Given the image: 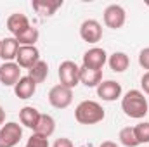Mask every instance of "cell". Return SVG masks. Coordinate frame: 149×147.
I'll return each mask as SVG.
<instances>
[{"mask_svg": "<svg viewBox=\"0 0 149 147\" xmlns=\"http://www.w3.org/2000/svg\"><path fill=\"white\" fill-rule=\"evenodd\" d=\"M121 109L128 118L141 119L148 114V99L144 97V94L141 90H128L125 94V97L121 99Z\"/></svg>", "mask_w": 149, "mask_h": 147, "instance_id": "cell-1", "label": "cell"}, {"mask_svg": "<svg viewBox=\"0 0 149 147\" xmlns=\"http://www.w3.org/2000/svg\"><path fill=\"white\" fill-rule=\"evenodd\" d=\"M106 112L102 106L95 101H81L76 109H74V118L80 125H95L104 119Z\"/></svg>", "mask_w": 149, "mask_h": 147, "instance_id": "cell-2", "label": "cell"}, {"mask_svg": "<svg viewBox=\"0 0 149 147\" xmlns=\"http://www.w3.org/2000/svg\"><path fill=\"white\" fill-rule=\"evenodd\" d=\"M23 139V126L16 121H9L0 126V147H14Z\"/></svg>", "mask_w": 149, "mask_h": 147, "instance_id": "cell-3", "label": "cell"}, {"mask_svg": "<svg viewBox=\"0 0 149 147\" xmlns=\"http://www.w3.org/2000/svg\"><path fill=\"white\" fill-rule=\"evenodd\" d=\"M49 102L56 109H66L73 102V90L64 85H54L49 92Z\"/></svg>", "mask_w": 149, "mask_h": 147, "instance_id": "cell-4", "label": "cell"}, {"mask_svg": "<svg viewBox=\"0 0 149 147\" xmlns=\"http://www.w3.org/2000/svg\"><path fill=\"white\" fill-rule=\"evenodd\" d=\"M57 74H59L61 85H64V87H68V88H71V90L80 83V68L76 66V62H73V61H64V62H61Z\"/></svg>", "mask_w": 149, "mask_h": 147, "instance_id": "cell-5", "label": "cell"}, {"mask_svg": "<svg viewBox=\"0 0 149 147\" xmlns=\"http://www.w3.org/2000/svg\"><path fill=\"white\" fill-rule=\"evenodd\" d=\"M127 21V12L121 5L111 3L104 9V24L111 30H120Z\"/></svg>", "mask_w": 149, "mask_h": 147, "instance_id": "cell-6", "label": "cell"}, {"mask_svg": "<svg viewBox=\"0 0 149 147\" xmlns=\"http://www.w3.org/2000/svg\"><path fill=\"white\" fill-rule=\"evenodd\" d=\"M40 61V52L35 45H21L16 55V64L19 68L30 69Z\"/></svg>", "mask_w": 149, "mask_h": 147, "instance_id": "cell-7", "label": "cell"}, {"mask_svg": "<svg viewBox=\"0 0 149 147\" xmlns=\"http://www.w3.org/2000/svg\"><path fill=\"white\" fill-rule=\"evenodd\" d=\"M106 62H108V54L101 47H92L83 54V68L101 71Z\"/></svg>", "mask_w": 149, "mask_h": 147, "instance_id": "cell-8", "label": "cell"}, {"mask_svg": "<svg viewBox=\"0 0 149 147\" xmlns=\"http://www.w3.org/2000/svg\"><path fill=\"white\" fill-rule=\"evenodd\" d=\"M80 37L83 42L88 43H97L102 38V26L95 19H85L80 26Z\"/></svg>", "mask_w": 149, "mask_h": 147, "instance_id": "cell-9", "label": "cell"}, {"mask_svg": "<svg viewBox=\"0 0 149 147\" xmlns=\"http://www.w3.org/2000/svg\"><path fill=\"white\" fill-rule=\"evenodd\" d=\"M97 95L106 102H113L121 97V85L114 80H104L97 87Z\"/></svg>", "mask_w": 149, "mask_h": 147, "instance_id": "cell-10", "label": "cell"}, {"mask_svg": "<svg viewBox=\"0 0 149 147\" xmlns=\"http://www.w3.org/2000/svg\"><path fill=\"white\" fill-rule=\"evenodd\" d=\"M21 80V68L16 62H3L0 66V83L5 87H14Z\"/></svg>", "mask_w": 149, "mask_h": 147, "instance_id": "cell-11", "label": "cell"}, {"mask_svg": "<svg viewBox=\"0 0 149 147\" xmlns=\"http://www.w3.org/2000/svg\"><path fill=\"white\" fill-rule=\"evenodd\" d=\"M30 26H31V24H30V19H28L24 14H21V12H14V14H10L9 19H7V30L14 35V38L19 37L21 33H24Z\"/></svg>", "mask_w": 149, "mask_h": 147, "instance_id": "cell-12", "label": "cell"}, {"mask_svg": "<svg viewBox=\"0 0 149 147\" xmlns=\"http://www.w3.org/2000/svg\"><path fill=\"white\" fill-rule=\"evenodd\" d=\"M37 92V83L30 78V76H21V80L14 85V94L16 97L26 101V99H31Z\"/></svg>", "mask_w": 149, "mask_h": 147, "instance_id": "cell-13", "label": "cell"}, {"mask_svg": "<svg viewBox=\"0 0 149 147\" xmlns=\"http://www.w3.org/2000/svg\"><path fill=\"white\" fill-rule=\"evenodd\" d=\"M19 42L14 37L3 38L2 40V45H0V57L3 59V62H12L17 55V50H19Z\"/></svg>", "mask_w": 149, "mask_h": 147, "instance_id": "cell-14", "label": "cell"}, {"mask_svg": "<svg viewBox=\"0 0 149 147\" xmlns=\"http://www.w3.org/2000/svg\"><path fill=\"white\" fill-rule=\"evenodd\" d=\"M40 114H42V112H40L37 107H33V106H24L23 109L19 111V121H21L23 126L35 130L37 125H38V119H40Z\"/></svg>", "mask_w": 149, "mask_h": 147, "instance_id": "cell-15", "label": "cell"}, {"mask_svg": "<svg viewBox=\"0 0 149 147\" xmlns=\"http://www.w3.org/2000/svg\"><path fill=\"white\" fill-rule=\"evenodd\" d=\"M63 5V0H33L31 7L37 10L40 16H54L56 10Z\"/></svg>", "mask_w": 149, "mask_h": 147, "instance_id": "cell-16", "label": "cell"}, {"mask_svg": "<svg viewBox=\"0 0 149 147\" xmlns=\"http://www.w3.org/2000/svg\"><path fill=\"white\" fill-rule=\"evenodd\" d=\"M102 81V71L97 69H88V68H80V83H83L85 87L92 88V87H99V83Z\"/></svg>", "mask_w": 149, "mask_h": 147, "instance_id": "cell-17", "label": "cell"}, {"mask_svg": "<svg viewBox=\"0 0 149 147\" xmlns=\"http://www.w3.org/2000/svg\"><path fill=\"white\" fill-rule=\"evenodd\" d=\"M108 64L114 73H123L130 66V57L125 52H114L108 57Z\"/></svg>", "mask_w": 149, "mask_h": 147, "instance_id": "cell-18", "label": "cell"}, {"mask_svg": "<svg viewBox=\"0 0 149 147\" xmlns=\"http://www.w3.org/2000/svg\"><path fill=\"white\" fill-rule=\"evenodd\" d=\"M56 132V121L50 114H40V119H38L37 128L33 130V133H38L42 137H50L52 133Z\"/></svg>", "mask_w": 149, "mask_h": 147, "instance_id": "cell-19", "label": "cell"}, {"mask_svg": "<svg viewBox=\"0 0 149 147\" xmlns=\"http://www.w3.org/2000/svg\"><path fill=\"white\" fill-rule=\"evenodd\" d=\"M28 76H30L37 85L38 83H43V81L47 80V76H49V64H47L45 61L40 59L33 68L28 69Z\"/></svg>", "mask_w": 149, "mask_h": 147, "instance_id": "cell-20", "label": "cell"}, {"mask_svg": "<svg viewBox=\"0 0 149 147\" xmlns=\"http://www.w3.org/2000/svg\"><path fill=\"white\" fill-rule=\"evenodd\" d=\"M118 139H120L121 146H125V147H137V146H141V144H139V140H137V137H135V132H134V128H132V126H125V128H121V130H120Z\"/></svg>", "mask_w": 149, "mask_h": 147, "instance_id": "cell-21", "label": "cell"}, {"mask_svg": "<svg viewBox=\"0 0 149 147\" xmlns=\"http://www.w3.org/2000/svg\"><path fill=\"white\" fill-rule=\"evenodd\" d=\"M38 37H40L38 30L35 26H30L24 33H21L19 37H16V40L19 42V45H35L38 42Z\"/></svg>", "mask_w": 149, "mask_h": 147, "instance_id": "cell-22", "label": "cell"}, {"mask_svg": "<svg viewBox=\"0 0 149 147\" xmlns=\"http://www.w3.org/2000/svg\"><path fill=\"white\" fill-rule=\"evenodd\" d=\"M134 132L139 144H149V121H142L137 126H134Z\"/></svg>", "mask_w": 149, "mask_h": 147, "instance_id": "cell-23", "label": "cell"}, {"mask_svg": "<svg viewBox=\"0 0 149 147\" xmlns=\"http://www.w3.org/2000/svg\"><path fill=\"white\" fill-rule=\"evenodd\" d=\"M24 147H49V139L47 137H42L38 133H33L28 139V142H26Z\"/></svg>", "mask_w": 149, "mask_h": 147, "instance_id": "cell-24", "label": "cell"}, {"mask_svg": "<svg viewBox=\"0 0 149 147\" xmlns=\"http://www.w3.org/2000/svg\"><path fill=\"white\" fill-rule=\"evenodd\" d=\"M139 64H141V68H144V69L149 71V47L141 50V54H139Z\"/></svg>", "mask_w": 149, "mask_h": 147, "instance_id": "cell-25", "label": "cell"}, {"mask_svg": "<svg viewBox=\"0 0 149 147\" xmlns=\"http://www.w3.org/2000/svg\"><path fill=\"white\" fill-rule=\"evenodd\" d=\"M52 147H74L73 142L70 140V139H66V137H61V139H57L56 142H54V146Z\"/></svg>", "mask_w": 149, "mask_h": 147, "instance_id": "cell-26", "label": "cell"}, {"mask_svg": "<svg viewBox=\"0 0 149 147\" xmlns=\"http://www.w3.org/2000/svg\"><path fill=\"white\" fill-rule=\"evenodd\" d=\"M141 87H142V90L149 95V71L142 74V78H141Z\"/></svg>", "mask_w": 149, "mask_h": 147, "instance_id": "cell-27", "label": "cell"}, {"mask_svg": "<svg viewBox=\"0 0 149 147\" xmlns=\"http://www.w3.org/2000/svg\"><path fill=\"white\" fill-rule=\"evenodd\" d=\"M99 147H118L116 142H113V140H106V142H102Z\"/></svg>", "mask_w": 149, "mask_h": 147, "instance_id": "cell-28", "label": "cell"}, {"mask_svg": "<svg viewBox=\"0 0 149 147\" xmlns=\"http://www.w3.org/2000/svg\"><path fill=\"white\" fill-rule=\"evenodd\" d=\"M5 123V111H3V107L0 106V126Z\"/></svg>", "mask_w": 149, "mask_h": 147, "instance_id": "cell-29", "label": "cell"}, {"mask_svg": "<svg viewBox=\"0 0 149 147\" xmlns=\"http://www.w3.org/2000/svg\"><path fill=\"white\" fill-rule=\"evenodd\" d=\"M0 45H2V40H0Z\"/></svg>", "mask_w": 149, "mask_h": 147, "instance_id": "cell-30", "label": "cell"}]
</instances>
